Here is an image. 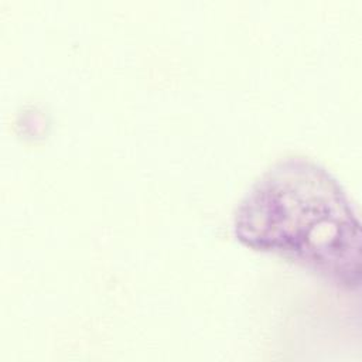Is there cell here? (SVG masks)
<instances>
[{"instance_id": "6da1fadb", "label": "cell", "mask_w": 362, "mask_h": 362, "mask_svg": "<svg viewBox=\"0 0 362 362\" xmlns=\"http://www.w3.org/2000/svg\"><path fill=\"white\" fill-rule=\"evenodd\" d=\"M236 239L352 288L361 281V228L341 184L305 157H286L252 185L233 219Z\"/></svg>"}]
</instances>
